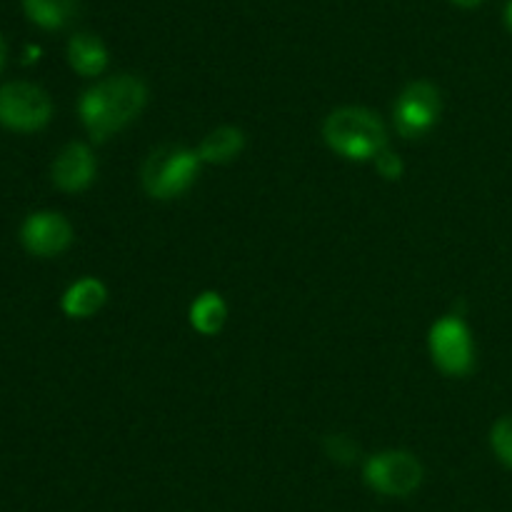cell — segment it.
I'll list each match as a JSON object with an SVG mask.
<instances>
[{
  "instance_id": "cell-1",
  "label": "cell",
  "mask_w": 512,
  "mask_h": 512,
  "mask_svg": "<svg viewBox=\"0 0 512 512\" xmlns=\"http://www.w3.org/2000/svg\"><path fill=\"white\" fill-rule=\"evenodd\" d=\"M148 103V88L135 75H115L88 88L78 103V115L90 138L103 143L110 135L123 130L143 113Z\"/></svg>"
},
{
  "instance_id": "cell-2",
  "label": "cell",
  "mask_w": 512,
  "mask_h": 512,
  "mask_svg": "<svg viewBox=\"0 0 512 512\" xmlns=\"http://www.w3.org/2000/svg\"><path fill=\"white\" fill-rule=\"evenodd\" d=\"M323 138L333 153H338L345 160H355V163L373 160L380 150L388 148L385 123L363 105L335 108L325 118Z\"/></svg>"
},
{
  "instance_id": "cell-3",
  "label": "cell",
  "mask_w": 512,
  "mask_h": 512,
  "mask_svg": "<svg viewBox=\"0 0 512 512\" xmlns=\"http://www.w3.org/2000/svg\"><path fill=\"white\" fill-rule=\"evenodd\" d=\"M198 150L183 145H160L150 150L140 170V183L145 193L155 200H175L188 193L200 173Z\"/></svg>"
},
{
  "instance_id": "cell-4",
  "label": "cell",
  "mask_w": 512,
  "mask_h": 512,
  "mask_svg": "<svg viewBox=\"0 0 512 512\" xmlns=\"http://www.w3.org/2000/svg\"><path fill=\"white\" fill-rule=\"evenodd\" d=\"M423 463L408 450H383L370 455L363 478L370 490L385 498H408L423 485Z\"/></svg>"
},
{
  "instance_id": "cell-5",
  "label": "cell",
  "mask_w": 512,
  "mask_h": 512,
  "mask_svg": "<svg viewBox=\"0 0 512 512\" xmlns=\"http://www.w3.org/2000/svg\"><path fill=\"white\" fill-rule=\"evenodd\" d=\"M428 348L433 363L445 375L463 378L475 368V340L460 315H445L435 320L428 333Z\"/></svg>"
},
{
  "instance_id": "cell-6",
  "label": "cell",
  "mask_w": 512,
  "mask_h": 512,
  "mask_svg": "<svg viewBox=\"0 0 512 512\" xmlns=\"http://www.w3.org/2000/svg\"><path fill=\"white\" fill-rule=\"evenodd\" d=\"M53 118L48 93L33 83H8L0 88V125L20 133L45 128Z\"/></svg>"
},
{
  "instance_id": "cell-7",
  "label": "cell",
  "mask_w": 512,
  "mask_h": 512,
  "mask_svg": "<svg viewBox=\"0 0 512 512\" xmlns=\"http://www.w3.org/2000/svg\"><path fill=\"white\" fill-rule=\"evenodd\" d=\"M440 110H443L440 90L428 80H415V83L405 85L403 93L395 100V128L403 138H420L435 128V123L440 120Z\"/></svg>"
},
{
  "instance_id": "cell-8",
  "label": "cell",
  "mask_w": 512,
  "mask_h": 512,
  "mask_svg": "<svg viewBox=\"0 0 512 512\" xmlns=\"http://www.w3.org/2000/svg\"><path fill=\"white\" fill-rule=\"evenodd\" d=\"M20 240L30 255L38 258H55L65 253L73 243V225L55 210H40L33 213L20 228Z\"/></svg>"
},
{
  "instance_id": "cell-9",
  "label": "cell",
  "mask_w": 512,
  "mask_h": 512,
  "mask_svg": "<svg viewBox=\"0 0 512 512\" xmlns=\"http://www.w3.org/2000/svg\"><path fill=\"white\" fill-rule=\"evenodd\" d=\"M53 183L65 193H83L98 175V160L85 143H68L53 160Z\"/></svg>"
},
{
  "instance_id": "cell-10",
  "label": "cell",
  "mask_w": 512,
  "mask_h": 512,
  "mask_svg": "<svg viewBox=\"0 0 512 512\" xmlns=\"http://www.w3.org/2000/svg\"><path fill=\"white\" fill-rule=\"evenodd\" d=\"M105 300H108V288H105L103 280L80 278L65 290L63 300H60V308H63V313L68 318L85 320L98 315L103 310Z\"/></svg>"
},
{
  "instance_id": "cell-11",
  "label": "cell",
  "mask_w": 512,
  "mask_h": 512,
  "mask_svg": "<svg viewBox=\"0 0 512 512\" xmlns=\"http://www.w3.org/2000/svg\"><path fill=\"white\" fill-rule=\"evenodd\" d=\"M68 63L83 78H98L110 63L108 48L93 33H75L68 40Z\"/></svg>"
},
{
  "instance_id": "cell-12",
  "label": "cell",
  "mask_w": 512,
  "mask_h": 512,
  "mask_svg": "<svg viewBox=\"0 0 512 512\" xmlns=\"http://www.w3.org/2000/svg\"><path fill=\"white\" fill-rule=\"evenodd\" d=\"M245 148V133L235 125H220V128L210 130L198 145V155L203 163L208 165H225L233 163Z\"/></svg>"
},
{
  "instance_id": "cell-13",
  "label": "cell",
  "mask_w": 512,
  "mask_h": 512,
  "mask_svg": "<svg viewBox=\"0 0 512 512\" xmlns=\"http://www.w3.org/2000/svg\"><path fill=\"white\" fill-rule=\"evenodd\" d=\"M190 325H193L195 333L200 335H218L223 330L225 320H228V303L220 293L215 290H205L198 298L190 303L188 310Z\"/></svg>"
},
{
  "instance_id": "cell-14",
  "label": "cell",
  "mask_w": 512,
  "mask_h": 512,
  "mask_svg": "<svg viewBox=\"0 0 512 512\" xmlns=\"http://www.w3.org/2000/svg\"><path fill=\"white\" fill-rule=\"evenodd\" d=\"M23 10L30 23L43 30H60L73 23L78 0H23Z\"/></svg>"
},
{
  "instance_id": "cell-15",
  "label": "cell",
  "mask_w": 512,
  "mask_h": 512,
  "mask_svg": "<svg viewBox=\"0 0 512 512\" xmlns=\"http://www.w3.org/2000/svg\"><path fill=\"white\" fill-rule=\"evenodd\" d=\"M323 448H325V455L338 465H353L360 455L358 443L345 433L328 435V438L323 440Z\"/></svg>"
},
{
  "instance_id": "cell-16",
  "label": "cell",
  "mask_w": 512,
  "mask_h": 512,
  "mask_svg": "<svg viewBox=\"0 0 512 512\" xmlns=\"http://www.w3.org/2000/svg\"><path fill=\"white\" fill-rule=\"evenodd\" d=\"M490 445H493V453L503 460L508 468H512V415L508 418H500L498 423L490 430Z\"/></svg>"
},
{
  "instance_id": "cell-17",
  "label": "cell",
  "mask_w": 512,
  "mask_h": 512,
  "mask_svg": "<svg viewBox=\"0 0 512 512\" xmlns=\"http://www.w3.org/2000/svg\"><path fill=\"white\" fill-rule=\"evenodd\" d=\"M373 163H375V170H378V173L383 175L385 180H400V178H403V170H405L403 160H400L398 155H395L390 148L380 150V153L373 158Z\"/></svg>"
},
{
  "instance_id": "cell-18",
  "label": "cell",
  "mask_w": 512,
  "mask_h": 512,
  "mask_svg": "<svg viewBox=\"0 0 512 512\" xmlns=\"http://www.w3.org/2000/svg\"><path fill=\"white\" fill-rule=\"evenodd\" d=\"M453 5H458V8H478L483 0H450Z\"/></svg>"
},
{
  "instance_id": "cell-19",
  "label": "cell",
  "mask_w": 512,
  "mask_h": 512,
  "mask_svg": "<svg viewBox=\"0 0 512 512\" xmlns=\"http://www.w3.org/2000/svg\"><path fill=\"white\" fill-rule=\"evenodd\" d=\"M503 18H505V28H508L510 33H512V0H508V5H505Z\"/></svg>"
},
{
  "instance_id": "cell-20",
  "label": "cell",
  "mask_w": 512,
  "mask_h": 512,
  "mask_svg": "<svg viewBox=\"0 0 512 512\" xmlns=\"http://www.w3.org/2000/svg\"><path fill=\"white\" fill-rule=\"evenodd\" d=\"M3 65H5V40L3 35H0V70H3Z\"/></svg>"
}]
</instances>
